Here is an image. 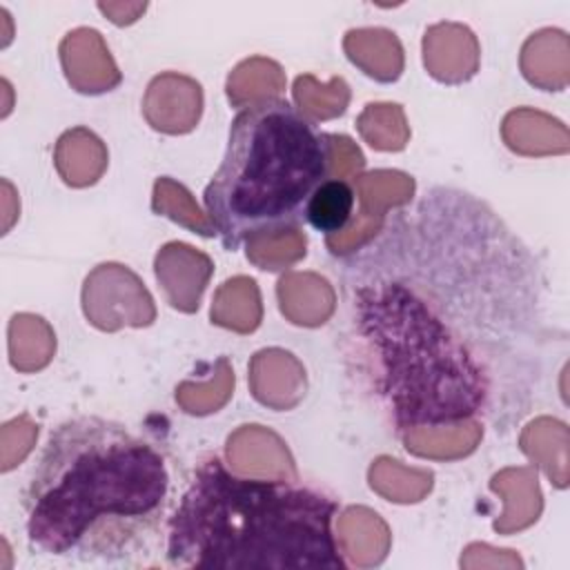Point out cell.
I'll use <instances>...</instances> for the list:
<instances>
[{"mask_svg":"<svg viewBox=\"0 0 570 570\" xmlns=\"http://www.w3.org/2000/svg\"><path fill=\"white\" fill-rule=\"evenodd\" d=\"M352 356L399 430L505 428L546 372V278L481 198L430 187L341 265Z\"/></svg>","mask_w":570,"mask_h":570,"instance_id":"obj_1","label":"cell"},{"mask_svg":"<svg viewBox=\"0 0 570 570\" xmlns=\"http://www.w3.org/2000/svg\"><path fill=\"white\" fill-rule=\"evenodd\" d=\"M171 474L165 454L127 425L96 414L58 423L22 492L33 552L120 563L165 534Z\"/></svg>","mask_w":570,"mask_h":570,"instance_id":"obj_2","label":"cell"},{"mask_svg":"<svg viewBox=\"0 0 570 570\" xmlns=\"http://www.w3.org/2000/svg\"><path fill=\"white\" fill-rule=\"evenodd\" d=\"M338 501L312 485L254 479L212 454L187 481L165 528L169 568L345 570Z\"/></svg>","mask_w":570,"mask_h":570,"instance_id":"obj_3","label":"cell"},{"mask_svg":"<svg viewBox=\"0 0 570 570\" xmlns=\"http://www.w3.org/2000/svg\"><path fill=\"white\" fill-rule=\"evenodd\" d=\"M332 171V136L294 102L276 96L236 111L203 209L227 249L294 229Z\"/></svg>","mask_w":570,"mask_h":570,"instance_id":"obj_4","label":"cell"},{"mask_svg":"<svg viewBox=\"0 0 570 570\" xmlns=\"http://www.w3.org/2000/svg\"><path fill=\"white\" fill-rule=\"evenodd\" d=\"M356 194L347 180L327 178L314 191L307 203L305 220L323 234H334L347 227L354 214Z\"/></svg>","mask_w":570,"mask_h":570,"instance_id":"obj_5","label":"cell"}]
</instances>
